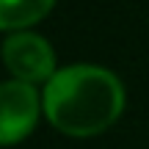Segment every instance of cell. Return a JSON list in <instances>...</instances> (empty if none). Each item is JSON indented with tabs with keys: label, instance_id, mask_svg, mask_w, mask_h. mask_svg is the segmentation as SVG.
Wrapping results in <instances>:
<instances>
[{
	"label": "cell",
	"instance_id": "cell-4",
	"mask_svg": "<svg viewBox=\"0 0 149 149\" xmlns=\"http://www.w3.org/2000/svg\"><path fill=\"white\" fill-rule=\"evenodd\" d=\"M55 0H0V25L3 28H25L42 19Z\"/></svg>",
	"mask_w": 149,
	"mask_h": 149
},
{
	"label": "cell",
	"instance_id": "cell-2",
	"mask_svg": "<svg viewBox=\"0 0 149 149\" xmlns=\"http://www.w3.org/2000/svg\"><path fill=\"white\" fill-rule=\"evenodd\" d=\"M0 141L3 144H17L33 130L39 119V94L33 83L25 80H8L0 91Z\"/></svg>",
	"mask_w": 149,
	"mask_h": 149
},
{
	"label": "cell",
	"instance_id": "cell-1",
	"mask_svg": "<svg viewBox=\"0 0 149 149\" xmlns=\"http://www.w3.org/2000/svg\"><path fill=\"white\" fill-rule=\"evenodd\" d=\"M124 108V91L116 74L102 66H66L47 80L44 113L61 133L88 138L108 130Z\"/></svg>",
	"mask_w": 149,
	"mask_h": 149
},
{
	"label": "cell",
	"instance_id": "cell-3",
	"mask_svg": "<svg viewBox=\"0 0 149 149\" xmlns=\"http://www.w3.org/2000/svg\"><path fill=\"white\" fill-rule=\"evenodd\" d=\"M3 58L14 80H25V83H39V80H50L55 74V55L50 44L36 33H17L6 42Z\"/></svg>",
	"mask_w": 149,
	"mask_h": 149
}]
</instances>
